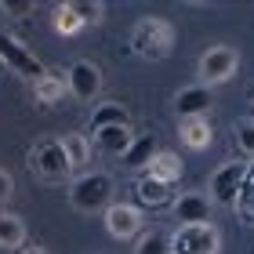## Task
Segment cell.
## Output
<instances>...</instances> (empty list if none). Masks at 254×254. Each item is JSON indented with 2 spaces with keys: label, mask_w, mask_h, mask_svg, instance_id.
I'll list each match as a JSON object with an SVG mask.
<instances>
[{
  "label": "cell",
  "mask_w": 254,
  "mask_h": 254,
  "mask_svg": "<svg viewBox=\"0 0 254 254\" xmlns=\"http://www.w3.org/2000/svg\"><path fill=\"white\" fill-rule=\"evenodd\" d=\"M175 44H178V37H175V26H171L167 18L145 15V18H138L134 29H131V51L138 55V59H145V62L171 59Z\"/></svg>",
  "instance_id": "6da1fadb"
},
{
  "label": "cell",
  "mask_w": 254,
  "mask_h": 254,
  "mask_svg": "<svg viewBox=\"0 0 254 254\" xmlns=\"http://www.w3.org/2000/svg\"><path fill=\"white\" fill-rule=\"evenodd\" d=\"M113 192H117V186H113V175H106V171H84L80 178L69 182V207L80 214H106V207L113 203Z\"/></svg>",
  "instance_id": "7a4b0ae2"
},
{
  "label": "cell",
  "mask_w": 254,
  "mask_h": 254,
  "mask_svg": "<svg viewBox=\"0 0 254 254\" xmlns=\"http://www.w3.org/2000/svg\"><path fill=\"white\" fill-rule=\"evenodd\" d=\"M29 164H33V171H37V178L51 182V186H59V182H65L69 175H73V167H69L65 149H62L59 138H40V142L29 149Z\"/></svg>",
  "instance_id": "3957f363"
},
{
  "label": "cell",
  "mask_w": 254,
  "mask_h": 254,
  "mask_svg": "<svg viewBox=\"0 0 254 254\" xmlns=\"http://www.w3.org/2000/svg\"><path fill=\"white\" fill-rule=\"evenodd\" d=\"M222 251V229L214 222L178 225L171 236V254H218Z\"/></svg>",
  "instance_id": "277c9868"
},
{
  "label": "cell",
  "mask_w": 254,
  "mask_h": 254,
  "mask_svg": "<svg viewBox=\"0 0 254 254\" xmlns=\"http://www.w3.org/2000/svg\"><path fill=\"white\" fill-rule=\"evenodd\" d=\"M240 69V51L229 48V44H214V48H207L200 55V62H196V73H200V84L203 87H218L225 84V80H233Z\"/></svg>",
  "instance_id": "5b68a950"
},
{
  "label": "cell",
  "mask_w": 254,
  "mask_h": 254,
  "mask_svg": "<svg viewBox=\"0 0 254 254\" xmlns=\"http://www.w3.org/2000/svg\"><path fill=\"white\" fill-rule=\"evenodd\" d=\"M247 167H251V160H225V164L211 175V182H207L211 203L233 207L236 196H240V186H244V178H247Z\"/></svg>",
  "instance_id": "8992f818"
},
{
  "label": "cell",
  "mask_w": 254,
  "mask_h": 254,
  "mask_svg": "<svg viewBox=\"0 0 254 254\" xmlns=\"http://www.w3.org/2000/svg\"><path fill=\"white\" fill-rule=\"evenodd\" d=\"M0 65H7L11 73L26 76V80H33V84L48 73V65H44L18 37H11V33H0Z\"/></svg>",
  "instance_id": "52a82bcc"
},
{
  "label": "cell",
  "mask_w": 254,
  "mask_h": 254,
  "mask_svg": "<svg viewBox=\"0 0 254 254\" xmlns=\"http://www.w3.org/2000/svg\"><path fill=\"white\" fill-rule=\"evenodd\" d=\"M65 91L76 102H95L102 95V69L95 62H87V59L73 62V65H69V73H65Z\"/></svg>",
  "instance_id": "ba28073f"
},
{
  "label": "cell",
  "mask_w": 254,
  "mask_h": 254,
  "mask_svg": "<svg viewBox=\"0 0 254 254\" xmlns=\"http://www.w3.org/2000/svg\"><path fill=\"white\" fill-rule=\"evenodd\" d=\"M131 196H134L138 211H171V203H175V189L164 186V182H156V178H149L145 171L134 178Z\"/></svg>",
  "instance_id": "9c48e42d"
},
{
  "label": "cell",
  "mask_w": 254,
  "mask_h": 254,
  "mask_svg": "<svg viewBox=\"0 0 254 254\" xmlns=\"http://www.w3.org/2000/svg\"><path fill=\"white\" fill-rule=\"evenodd\" d=\"M106 233L113 240H134L142 233V211L134 203H109L106 207Z\"/></svg>",
  "instance_id": "30bf717a"
},
{
  "label": "cell",
  "mask_w": 254,
  "mask_h": 254,
  "mask_svg": "<svg viewBox=\"0 0 254 254\" xmlns=\"http://www.w3.org/2000/svg\"><path fill=\"white\" fill-rule=\"evenodd\" d=\"M211 207L214 203L207 192H182L171 203V218L178 225H200V222H211Z\"/></svg>",
  "instance_id": "8fae6325"
},
{
  "label": "cell",
  "mask_w": 254,
  "mask_h": 254,
  "mask_svg": "<svg viewBox=\"0 0 254 254\" xmlns=\"http://www.w3.org/2000/svg\"><path fill=\"white\" fill-rule=\"evenodd\" d=\"M171 109H175L178 120H196V117H207V109H211V87L203 84H189L175 91V98H171Z\"/></svg>",
  "instance_id": "7c38bea8"
},
{
  "label": "cell",
  "mask_w": 254,
  "mask_h": 254,
  "mask_svg": "<svg viewBox=\"0 0 254 254\" xmlns=\"http://www.w3.org/2000/svg\"><path fill=\"white\" fill-rule=\"evenodd\" d=\"M160 153V145H156V134H134V142L127 145V153L120 156V164L127 167V171H142L153 164V156Z\"/></svg>",
  "instance_id": "4fadbf2b"
},
{
  "label": "cell",
  "mask_w": 254,
  "mask_h": 254,
  "mask_svg": "<svg viewBox=\"0 0 254 254\" xmlns=\"http://www.w3.org/2000/svg\"><path fill=\"white\" fill-rule=\"evenodd\" d=\"M102 127H131V113H127L124 102H98L95 106V113L87 120V131L95 134Z\"/></svg>",
  "instance_id": "5bb4252c"
},
{
  "label": "cell",
  "mask_w": 254,
  "mask_h": 254,
  "mask_svg": "<svg viewBox=\"0 0 254 254\" xmlns=\"http://www.w3.org/2000/svg\"><path fill=\"white\" fill-rule=\"evenodd\" d=\"M131 142H134L131 127H102V131H95V145L102 153H109V156H124Z\"/></svg>",
  "instance_id": "9a60e30c"
},
{
  "label": "cell",
  "mask_w": 254,
  "mask_h": 254,
  "mask_svg": "<svg viewBox=\"0 0 254 254\" xmlns=\"http://www.w3.org/2000/svg\"><path fill=\"white\" fill-rule=\"evenodd\" d=\"M145 175L149 178H156V182H164V186H175V182L182 178V156L178 153H160L153 156V164L145 167Z\"/></svg>",
  "instance_id": "2e32d148"
},
{
  "label": "cell",
  "mask_w": 254,
  "mask_h": 254,
  "mask_svg": "<svg viewBox=\"0 0 254 254\" xmlns=\"http://www.w3.org/2000/svg\"><path fill=\"white\" fill-rule=\"evenodd\" d=\"M178 138L186 142L189 149H207L214 142V127L207 124V117H196V120H182L178 124Z\"/></svg>",
  "instance_id": "e0dca14e"
},
{
  "label": "cell",
  "mask_w": 254,
  "mask_h": 254,
  "mask_svg": "<svg viewBox=\"0 0 254 254\" xmlns=\"http://www.w3.org/2000/svg\"><path fill=\"white\" fill-rule=\"evenodd\" d=\"M59 142H62V149H65L69 167H73V171H87V164H91V142H87V134L73 131V134L59 138Z\"/></svg>",
  "instance_id": "ac0fdd59"
},
{
  "label": "cell",
  "mask_w": 254,
  "mask_h": 254,
  "mask_svg": "<svg viewBox=\"0 0 254 254\" xmlns=\"http://www.w3.org/2000/svg\"><path fill=\"white\" fill-rule=\"evenodd\" d=\"M22 244H26L22 218L11 211H0V251H22Z\"/></svg>",
  "instance_id": "d6986e66"
},
{
  "label": "cell",
  "mask_w": 254,
  "mask_h": 254,
  "mask_svg": "<svg viewBox=\"0 0 254 254\" xmlns=\"http://www.w3.org/2000/svg\"><path fill=\"white\" fill-rule=\"evenodd\" d=\"M33 95H37L40 106H55V102H62V95H65V80L59 73H44L37 84H33Z\"/></svg>",
  "instance_id": "ffe728a7"
},
{
  "label": "cell",
  "mask_w": 254,
  "mask_h": 254,
  "mask_svg": "<svg viewBox=\"0 0 254 254\" xmlns=\"http://www.w3.org/2000/svg\"><path fill=\"white\" fill-rule=\"evenodd\" d=\"M134 254H171V233H164V229H145V233H138Z\"/></svg>",
  "instance_id": "44dd1931"
},
{
  "label": "cell",
  "mask_w": 254,
  "mask_h": 254,
  "mask_svg": "<svg viewBox=\"0 0 254 254\" xmlns=\"http://www.w3.org/2000/svg\"><path fill=\"white\" fill-rule=\"evenodd\" d=\"M51 29L59 33V37H76V33L84 29V22L73 15V7H69V4H59L51 11Z\"/></svg>",
  "instance_id": "7402d4cb"
},
{
  "label": "cell",
  "mask_w": 254,
  "mask_h": 254,
  "mask_svg": "<svg viewBox=\"0 0 254 254\" xmlns=\"http://www.w3.org/2000/svg\"><path fill=\"white\" fill-rule=\"evenodd\" d=\"M236 214L244 218V222L254 225V164L247 167V178H244V186H240V196H236Z\"/></svg>",
  "instance_id": "603a6c76"
},
{
  "label": "cell",
  "mask_w": 254,
  "mask_h": 254,
  "mask_svg": "<svg viewBox=\"0 0 254 254\" xmlns=\"http://www.w3.org/2000/svg\"><path fill=\"white\" fill-rule=\"evenodd\" d=\"M69 7H73V15L84 22V26H98V22L106 18V4H102V0H69Z\"/></svg>",
  "instance_id": "cb8c5ba5"
},
{
  "label": "cell",
  "mask_w": 254,
  "mask_h": 254,
  "mask_svg": "<svg viewBox=\"0 0 254 254\" xmlns=\"http://www.w3.org/2000/svg\"><path fill=\"white\" fill-rule=\"evenodd\" d=\"M233 138H236V145H240V153H244L251 164H254V120L244 117V120H236L233 124Z\"/></svg>",
  "instance_id": "d4e9b609"
},
{
  "label": "cell",
  "mask_w": 254,
  "mask_h": 254,
  "mask_svg": "<svg viewBox=\"0 0 254 254\" xmlns=\"http://www.w3.org/2000/svg\"><path fill=\"white\" fill-rule=\"evenodd\" d=\"M0 11L22 18V15H29V11H33V0H0Z\"/></svg>",
  "instance_id": "484cf974"
},
{
  "label": "cell",
  "mask_w": 254,
  "mask_h": 254,
  "mask_svg": "<svg viewBox=\"0 0 254 254\" xmlns=\"http://www.w3.org/2000/svg\"><path fill=\"white\" fill-rule=\"evenodd\" d=\"M11 192H15V178H11V171L0 167V203L11 200Z\"/></svg>",
  "instance_id": "4316f807"
},
{
  "label": "cell",
  "mask_w": 254,
  "mask_h": 254,
  "mask_svg": "<svg viewBox=\"0 0 254 254\" xmlns=\"http://www.w3.org/2000/svg\"><path fill=\"white\" fill-rule=\"evenodd\" d=\"M18 254H48V251H44V247H22Z\"/></svg>",
  "instance_id": "83f0119b"
},
{
  "label": "cell",
  "mask_w": 254,
  "mask_h": 254,
  "mask_svg": "<svg viewBox=\"0 0 254 254\" xmlns=\"http://www.w3.org/2000/svg\"><path fill=\"white\" fill-rule=\"evenodd\" d=\"M251 106H254V95H251Z\"/></svg>",
  "instance_id": "f1b7e54d"
}]
</instances>
